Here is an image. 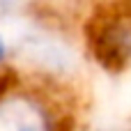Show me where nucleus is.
<instances>
[{
  "mask_svg": "<svg viewBox=\"0 0 131 131\" xmlns=\"http://www.w3.org/2000/svg\"><path fill=\"white\" fill-rule=\"evenodd\" d=\"M0 131H71L60 104L37 88L0 92Z\"/></svg>",
  "mask_w": 131,
  "mask_h": 131,
  "instance_id": "nucleus-1",
  "label": "nucleus"
},
{
  "mask_svg": "<svg viewBox=\"0 0 131 131\" xmlns=\"http://www.w3.org/2000/svg\"><path fill=\"white\" fill-rule=\"evenodd\" d=\"M106 131H131V127H115V129H106Z\"/></svg>",
  "mask_w": 131,
  "mask_h": 131,
  "instance_id": "nucleus-2",
  "label": "nucleus"
}]
</instances>
